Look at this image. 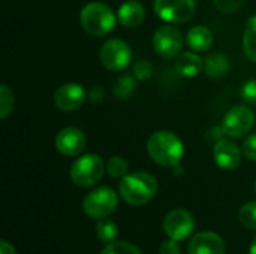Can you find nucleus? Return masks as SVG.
<instances>
[{"label": "nucleus", "mask_w": 256, "mask_h": 254, "mask_svg": "<svg viewBox=\"0 0 256 254\" xmlns=\"http://www.w3.org/2000/svg\"><path fill=\"white\" fill-rule=\"evenodd\" d=\"M147 153L153 162L165 168H174L184 154L182 139L170 130H158L147 141Z\"/></svg>", "instance_id": "nucleus-1"}, {"label": "nucleus", "mask_w": 256, "mask_h": 254, "mask_svg": "<svg viewBox=\"0 0 256 254\" xmlns=\"http://www.w3.org/2000/svg\"><path fill=\"white\" fill-rule=\"evenodd\" d=\"M118 193L129 205H146L158 193V181L147 172H132L118 183Z\"/></svg>", "instance_id": "nucleus-2"}, {"label": "nucleus", "mask_w": 256, "mask_h": 254, "mask_svg": "<svg viewBox=\"0 0 256 254\" xmlns=\"http://www.w3.org/2000/svg\"><path fill=\"white\" fill-rule=\"evenodd\" d=\"M117 19L118 18L116 16L114 10L100 1L87 3L80 13V22L82 28L93 36H104L110 33L114 28Z\"/></svg>", "instance_id": "nucleus-3"}, {"label": "nucleus", "mask_w": 256, "mask_h": 254, "mask_svg": "<svg viewBox=\"0 0 256 254\" xmlns=\"http://www.w3.org/2000/svg\"><path fill=\"white\" fill-rule=\"evenodd\" d=\"M105 171L106 165L98 154H84L72 163L69 177L78 187H92L102 180Z\"/></svg>", "instance_id": "nucleus-4"}, {"label": "nucleus", "mask_w": 256, "mask_h": 254, "mask_svg": "<svg viewBox=\"0 0 256 254\" xmlns=\"http://www.w3.org/2000/svg\"><path fill=\"white\" fill-rule=\"evenodd\" d=\"M118 205L117 193L110 187H98L92 190L82 201V210L90 219H105L111 216Z\"/></svg>", "instance_id": "nucleus-5"}, {"label": "nucleus", "mask_w": 256, "mask_h": 254, "mask_svg": "<svg viewBox=\"0 0 256 254\" xmlns=\"http://www.w3.org/2000/svg\"><path fill=\"white\" fill-rule=\"evenodd\" d=\"M255 121V115L252 109H249L244 105H237L231 108L222 121V132L228 138H243L246 133L250 132Z\"/></svg>", "instance_id": "nucleus-6"}, {"label": "nucleus", "mask_w": 256, "mask_h": 254, "mask_svg": "<svg viewBox=\"0 0 256 254\" xmlns=\"http://www.w3.org/2000/svg\"><path fill=\"white\" fill-rule=\"evenodd\" d=\"M154 12L168 24H182L195 13V0H154Z\"/></svg>", "instance_id": "nucleus-7"}, {"label": "nucleus", "mask_w": 256, "mask_h": 254, "mask_svg": "<svg viewBox=\"0 0 256 254\" xmlns=\"http://www.w3.org/2000/svg\"><path fill=\"white\" fill-rule=\"evenodd\" d=\"M194 231L195 219L189 211L183 208L170 211L164 219V232L170 240H174L177 243L184 241L190 237Z\"/></svg>", "instance_id": "nucleus-8"}, {"label": "nucleus", "mask_w": 256, "mask_h": 254, "mask_svg": "<svg viewBox=\"0 0 256 254\" xmlns=\"http://www.w3.org/2000/svg\"><path fill=\"white\" fill-rule=\"evenodd\" d=\"M130 48L129 45L122 40V39H110L106 40L99 52V58L100 63L112 72H118L123 70L124 67H128L129 61H130Z\"/></svg>", "instance_id": "nucleus-9"}, {"label": "nucleus", "mask_w": 256, "mask_h": 254, "mask_svg": "<svg viewBox=\"0 0 256 254\" xmlns=\"http://www.w3.org/2000/svg\"><path fill=\"white\" fill-rule=\"evenodd\" d=\"M183 46L182 31L174 25H160L153 34V48L164 58H174Z\"/></svg>", "instance_id": "nucleus-10"}, {"label": "nucleus", "mask_w": 256, "mask_h": 254, "mask_svg": "<svg viewBox=\"0 0 256 254\" xmlns=\"http://www.w3.org/2000/svg\"><path fill=\"white\" fill-rule=\"evenodd\" d=\"M86 100L84 88L76 82H66L60 85L54 93V103L60 111H76Z\"/></svg>", "instance_id": "nucleus-11"}, {"label": "nucleus", "mask_w": 256, "mask_h": 254, "mask_svg": "<svg viewBox=\"0 0 256 254\" xmlns=\"http://www.w3.org/2000/svg\"><path fill=\"white\" fill-rule=\"evenodd\" d=\"M86 135L76 127H64L56 136V148L63 156H76L86 148Z\"/></svg>", "instance_id": "nucleus-12"}, {"label": "nucleus", "mask_w": 256, "mask_h": 254, "mask_svg": "<svg viewBox=\"0 0 256 254\" xmlns=\"http://www.w3.org/2000/svg\"><path fill=\"white\" fill-rule=\"evenodd\" d=\"M213 157L216 165L224 171H234L242 163V151L230 139H219L213 148Z\"/></svg>", "instance_id": "nucleus-13"}, {"label": "nucleus", "mask_w": 256, "mask_h": 254, "mask_svg": "<svg viewBox=\"0 0 256 254\" xmlns=\"http://www.w3.org/2000/svg\"><path fill=\"white\" fill-rule=\"evenodd\" d=\"M224 240L214 232H201L195 235L188 247V254H225Z\"/></svg>", "instance_id": "nucleus-14"}, {"label": "nucleus", "mask_w": 256, "mask_h": 254, "mask_svg": "<svg viewBox=\"0 0 256 254\" xmlns=\"http://www.w3.org/2000/svg\"><path fill=\"white\" fill-rule=\"evenodd\" d=\"M117 18L122 25L124 27H136L146 18L144 6L136 0H126L117 12Z\"/></svg>", "instance_id": "nucleus-15"}, {"label": "nucleus", "mask_w": 256, "mask_h": 254, "mask_svg": "<svg viewBox=\"0 0 256 254\" xmlns=\"http://www.w3.org/2000/svg\"><path fill=\"white\" fill-rule=\"evenodd\" d=\"M204 67V61L202 58L195 54L194 51H186V52H180L176 61V69L180 75L186 76V78H194L196 76Z\"/></svg>", "instance_id": "nucleus-16"}, {"label": "nucleus", "mask_w": 256, "mask_h": 254, "mask_svg": "<svg viewBox=\"0 0 256 254\" xmlns=\"http://www.w3.org/2000/svg\"><path fill=\"white\" fill-rule=\"evenodd\" d=\"M188 46L195 51V52H202L207 51L212 43H213V33L210 28L204 27V25H195L188 31V37H186Z\"/></svg>", "instance_id": "nucleus-17"}, {"label": "nucleus", "mask_w": 256, "mask_h": 254, "mask_svg": "<svg viewBox=\"0 0 256 254\" xmlns=\"http://www.w3.org/2000/svg\"><path fill=\"white\" fill-rule=\"evenodd\" d=\"M204 69L210 78H222L230 70V61L224 54L213 52L204 60Z\"/></svg>", "instance_id": "nucleus-18"}, {"label": "nucleus", "mask_w": 256, "mask_h": 254, "mask_svg": "<svg viewBox=\"0 0 256 254\" xmlns=\"http://www.w3.org/2000/svg\"><path fill=\"white\" fill-rule=\"evenodd\" d=\"M243 49L248 58L256 61V15L248 19L244 36H243Z\"/></svg>", "instance_id": "nucleus-19"}, {"label": "nucleus", "mask_w": 256, "mask_h": 254, "mask_svg": "<svg viewBox=\"0 0 256 254\" xmlns=\"http://www.w3.org/2000/svg\"><path fill=\"white\" fill-rule=\"evenodd\" d=\"M96 237L102 241V243H106V244H110V243H114L116 241V238H117V235H118V228H117V225L112 222V220H110L108 217H105V219H100L98 223H96Z\"/></svg>", "instance_id": "nucleus-20"}, {"label": "nucleus", "mask_w": 256, "mask_h": 254, "mask_svg": "<svg viewBox=\"0 0 256 254\" xmlns=\"http://www.w3.org/2000/svg\"><path fill=\"white\" fill-rule=\"evenodd\" d=\"M238 220L246 229L256 231V201L248 202L246 205H243L240 208Z\"/></svg>", "instance_id": "nucleus-21"}, {"label": "nucleus", "mask_w": 256, "mask_h": 254, "mask_svg": "<svg viewBox=\"0 0 256 254\" xmlns=\"http://www.w3.org/2000/svg\"><path fill=\"white\" fill-rule=\"evenodd\" d=\"M128 169H129L128 162L120 156H112L106 162V171L112 178H120L122 180L124 175H128Z\"/></svg>", "instance_id": "nucleus-22"}, {"label": "nucleus", "mask_w": 256, "mask_h": 254, "mask_svg": "<svg viewBox=\"0 0 256 254\" xmlns=\"http://www.w3.org/2000/svg\"><path fill=\"white\" fill-rule=\"evenodd\" d=\"M135 90V79L132 76H122L120 79H117L112 91H114V96L117 99H128Z\"/></svg>", "instance_id": "nucleus-23"}, {"label": "nucleus", "mask_w": 256, "mask_h": 254, "mask_svg": "<svg viewBox=\"0 0 256 254\" xmlns=\"http://www.w3.org/2000/svg\"><path fill=\"white\" fill-rule=\"evenodd\" d=\"M100 254H142L141 250L126 241H114L106 244V247L102 250Z\"/></svg>", "instance_id": "nucleus-24"}, {"label": "nucleus", "mask_w": 256, "mask_h": 254, "mask_svg": "<svg viewBox=\"0 0 256 254\" xmlns=\"http://www.w3.org/2000/svg\"><path fill=\"white\" fill-rule=\"evenodd\" d=\"M14 103H15V100H14V93L9 90L8 85L3 84V85L0 87V118H2V120L8 118V115L12 112Z\"/></svg>", "instance_id": "nucleus-25"}, {"label": "nucleus", "mask_w": 256, "mask_h": 254, "mask_svg": "<svg viewBox=\"0 0 256 254\" xmlns=\"http://www.w3.org/2000/svg\"><path fill=\"white\" fill-rule=\"evenodd\" d=\"M152 73H153V66H152L150 61H147V60H140V61H136V63L134 64V76H135L136 79H141V81L148 79V78L152 76Z\"/></svg>", "instance_id": "nucleus-26"}, {"label": "nucleus", "mask_w": 256, "mask_h": 254, "mask_svg": "<svg viewBox=\"0 0 256 254\" xmlns=\"http://www.w3.org/2000/svg\"><path fill=\"white\" fill-rule=\"evenodd\" d=\"M213 1H214L216 7L224 13H234L244 3V0H213Z\"/></svg>", "instance_id": "nucleus-27"}, {"label": "nucleus", "mask_w": 256, "mask_h": 254, "mask_svg": "<svg viewBox=\"0 0 256 254\" xmlns=\"http://www.w3.org/2000/svg\"><path fill=\"white\" fill-rule=\"evenodd\" d=\"M240 94H242V99L246 102V103H256V79H250L248 82H244V85L242 87L240 90Z\"/></svg>", "instance_id": "nucleus-28"}, {"label": "nucleus", "mask_w": 256, "mask_h": 254, "mask_svg": "<svg viewBox=\"0 0 256 254\" xmlns=\"http://www.w3.org/2000/svg\"><path fill=\"white\" fill-rule=\"evenodd\" d=\"M243 154L249 159L256 162V135H250L243 142Z\"/></svg>", "instance_id": "nucleus-29"}, {"label": "nucleus", "mask_w": 256, "mask_h": 254, "mask_svg": "<svg viewBox=\"0 0 256 254\" xmlns=\"http://www.w3.org/2000/svg\"><path fill=\"white\" fill-rule=\"evenodd\" d=\"M159 254H182V252H180V247H178L177 241L170 240V241H165L160 246Z\"/></svg>", "instance_id": "nucleus-30"}, {"label": "nucleus", "mask_w": 256, "mask_h": 254, "mask_svg": "<svg viewBox=\"0 0 256 254\" xmlns=\"http://www.w3.org/2000/svg\"><path fill=\"white\" fill-rule=\"evenodd\" d=\"M102 97H104V90L100 87H93L90 91V100L94 103V102H100Z\"/></svg>", "instance_id": "nucleus-31"}, {"label": "nucleus", "mask_w": 256, "mask_h": 254, "mask_svg": "<svg viewBox=\"0 0 256 254\" xmlns=\"http://www.w3.org/2000/svg\"><path fill=\"white\" fill-rule=\"evenodd\" d=\"M0 254H16V252L12 244H9L8 241H2L0 243Z\"/></svg>", "instance_id": "nucleus-32"}, {"label": "nucleus", "mask_w": 256, "mask_h": 254, "mask_svg": "<svg viewBox=\"0 0 256 254\" xmlns=\"http://www.w3.org/2000/svg\"><path fill=\"white\" fill-rule=\"evenodd\" d=\"M249 254H256V237L252 240L250 247H249Z\"/></svg>", "instance_id": "nucleus-33"}, {"label": "nucleus", "mask_w": 256, "mask_h": 254, "mask_svg": "<svg viewBox=\"0 0 256 254\" xmlns=\"http://www.w3.org/2000/svg\"><path fill=\"white\" fill-rule=\"evenodd\" d=\"M255 193H256V183H255Z\"/></svg>", "instance_id": "nucleus-34"}]
</instances>
